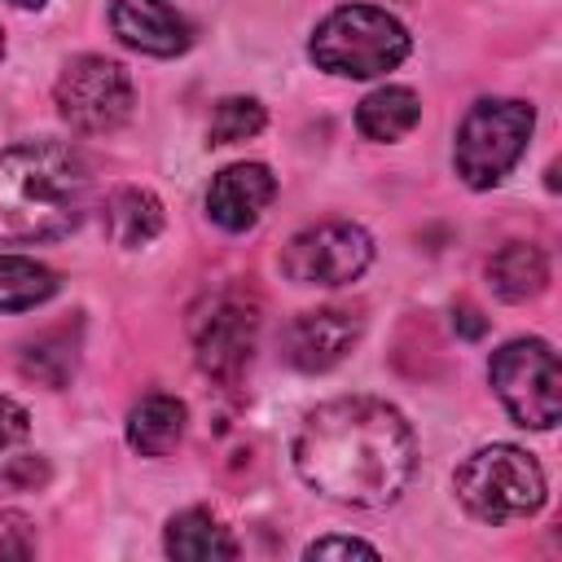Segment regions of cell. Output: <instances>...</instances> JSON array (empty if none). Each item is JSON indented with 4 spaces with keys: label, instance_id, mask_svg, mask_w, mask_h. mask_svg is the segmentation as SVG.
<instances>
[{
    "label": "cell",
    "instance_id": "cell-1",
    "mask_svg": "<svg viewBox=\"0 0 562 562\" xmlns=\"http://www.w3.org/2000/svg\"><path fill=\"white\" fill-rule=\"evenodd\" d=\"M417 448L413 430L386 400L347 395L307 413L294 439V465L307 487L338 505H391L408 474Z\"/></svg>",
    "mask_w": 562,
    "mask_h": 562
},
{
    "label": "cell",
    "instance_id": "cell-2",
    "mask_svg": "<svg viewBox=\"0 0 562 562\" xmlns=\"http://www.w3.org/2000/svg\"><path fill=\"white\" fill-rule=\"evenodd\" d=\"M92 176L79 149L31 140L0 149V246L66 237L88 211Z\"/></svg>",
    "mask_w": 562,
    "mask_h": 562
},
{
    "label": "cell",
    "instance_id": "cell-3",
    "mask_svg": "<svg viewBox=\"0 0 562 562\" xmlns=\"http://www.w3.org/2000/svg\"><path fill=\"white\" fill-rule=\"evenodd\" d=\"M312 61L329 75H347V79H373L395 70L408 57V31L373 4H342L334 9L307 44Z\"/></svg>",
    "mask_w": 562,
    "mask_h": 562
},
{
    "label": "cell",
    "instance_id": "cell-4",
    "mask_svg": "<svg viewBox=\"0 0 562 562\" xmlns=\"http://www.w3.org/2000/svg\"><path fill=\"white\" fill-rule=\"evenodd\" d=\"M457 501L479 522H514L544 505V470L514 443L479 448L457 470Z\"/></svg>",
    "mask_w": 562,
    "mask_h": 562
},
{
    "label": "cell",
    "instance_id": "cell-5",
    "mask_svg": "<svg viewBox=\"0 0 562 562\" xmlns=\"http://www.w3.org/2000/svg\"><path fill=\"white\" fill-rule=\"evenodd\" d=\"M536 114L527 101H479L457 127V176L470 189H492L527 149Z\"/></svg>",
    "mask_w": 562,
    "mask_h": 562
},
{
    "label": "cell",
    "instance_id": "cell-6",
    "mask_svg": "<svg viewBox=\"0 0 562 562\" xmlns=\"http://www.w3.org/2000/svg\"><path fill=\"white\" fill-rule=\"evenodd\" d=\"M492 386L505 404V413L527 430H549L562 417V373L558 356L540 338H514L505 342L492 364Z\"/></svg>",
    "mask_w": 562,
    "mask_h": 562
},
{
    "label": "cell",
    "instance_id": "cell-7",
    "mask_svg": "<svg viewBox=\"0 0 562 562\" xmlns=\"http://www.w3.org/2000/svg\"><path fill=\"white\" fill-rule=\"evenodd\" d=\"M189 334H193V356L198 369L211 373L215 382L233 386L241 378V369L250 364L255 351V334H259V307L246 290H215L206 294L193 316H189Z\"/></svg>",
    "mask_w": 562,
    "mask_h": 562
},
{
    "label": "cell",
    "instance_id": "cell-8",
    "mask_svg": "<svg viewBox=\"0 0 562 562\" xmlns=\"http://www.w3.org/2000/svg\"><path fill=\"white\" fill-rule=\"evenodd\" d=\"M57 110L83 136H105L132 114V79L110 57H75L57 79Z\"/></svg>",
    "mask_w": 562,
    "mask_h": 562
},
{
    "label": "cell",
    "instance_id": "cell-9",
    "mask_svg": "<svg viewBox=\"0 0 562 562\" xmlns=\"http://www.w3.org/2000/svg\"><path fill=\"white\" fill-rule=\"evenodd\" d=\"M369 259H373V241L360 224L325 220L285 241L281 272L294 285H347L369 268Z\"/></svg>",
    "mask_w": 562,
    "mask_h": 562
},
{
    "label": "cell",
    "instance_id": "cell-10",
    "mask_svg": "<svg viewBox=\"0 0 562 562\" xmlns=\"http://www.w3.org/2000/svg\"><path fill=\"white\" fill-rule=\"evenodd\" d=\"M360 334H364V316L356 307H316L290 325L285 356L303 373H325L360 342Z\"/></svg>",
    "mask_w": 562,
    "mask_h": 562
},
{
    "label": "cell",
    "instance_id": "cell-11",
    "mask_svg": "<svg viewBox=\"0 0 562 562\" xmlns=\"http://www.w3.org/2000/svg\"><path fill=\"white\" fill-rule=\"evenodd\" d=\"M272 193H277V180H272V171L263 162H233V167H224L211 180V189H206V215L220 228H228V233H246L268 211Z\"/></svg>",
    "mask_w": 562,
    "mask_h": 562
},
{
    "label": "cell",
    "instance_id": "cell-12",
    "mask_svg": "<svg viewBox=\"0 0 562 562\" xmlns=\"http://www.w3.org/2000/svg\"><path fill=\"white\" fill-rule=\"evenodd\" d=\"M110 26L127 48L149 53V57H176L193 40L189 22L176 13L171 0H114Z\"/></svg>",
    "mask_w": 562,
    "mask_h": 562
},
{
    "label": "cell",
    "instance_id": "cell-13",
    "mask_svg": "<svg viewBox=\"0 0 562 562\" xmlns=\"http://www.w3.org/2000/svg\"><path fill=\"white\" fill-rule=\"evenodd\" d=\"M487 285L505 299V303H522L536 299L549 285V259L540 246L531 241H509L487 259Z\"/></svg>",
    "mask_w": 562,
    "mask_h": 562
},
{
    "label": "cell",
    "instance_id": "cell-14",
    "mask_svg": "<svg viewBox=\"0 0 562 562\" xmlns=\"http://www.w3.org/2000/svg\"><path fill=\"white\" fill-rule=\"evenodd\" d=\"M22 373L31 378V382H40V386H66L70 378H75V369H79V321L70 325H53V329H44V334H35L26 347H22Z\"/></svg>",
    "mask_w": 562,
    "mask_h": 562
},
{
    "label": "cell",
    "instance_id": "cell-15",
    "mask_svg": "<svg viewBox=\"0 0 562 562\" xmlns=\"http://www.w3.org/2000/svg\"><path fill=\"white\" fill-rule=\"evenodd\" d=\"M167 553L184 562H228L237 558V540L211 509H184L167 522Z\"/></svg>",
    "mask_w": 562,
    "mask_h": 562
},
{
    "label": "cell",
    "instance_id": "cell-16",
    "mask_svg": "<svg viewBox=\"0 0 562 562\" xmlns=\"http://www.w3.org/2000/svg\"><path fill=\"white\" fill-rule=\"evenodd\" d=\"M184 435V404L176 395H145L127 413V443L140 457H167Z\"/></svg>",
    "mask_w": 562,
    "mask_h": 562
},
{
    "label": "cell",
    "instance_id": "cell-17",
    "mask_svg": "<svg viewBox=\"0 0 562 562\" xmlns=\"http://www.w3.org/2000/svg\"><path fill=\"white\" fill-rule=\"evenodd\" d=\"M417 119H422V101L413 88H378L356 110V127L369 140H400L417 127Z\"/></svg>",
    "mask_w": 562,
    "mask_h": 562
},
{
    "label": "cell",
    "instance_id": "cell-18",
    "mask_svg": "<svg viewBox=\"0 0 562 562\" xmlns=\"http://www.w3.org/2000/svg\"><path fill=\"white\" fill-rule=\"evenodd\" d=\"M105 228L119 246H145L162 233V202L149 189H119L105 202Z\"/></svg>",
    "mask_w": 562,
    "mask_h": 562
},
{
    "label": "cell",
    "instance_id": "cell-19",
    "mask_svg": "<svg viewBox=\"0 0 562 562\" xmlns=\"http://www.w3.org/2000/svg\"><path fill=\"white\" fill-rule=\"evenodd\" d=\"M57 294V272L26 259V255H0V312H26Z\"/></svg>",
    "mask_w": 562,
    "mask_h": 562
},
{
    "label": "cell",
    "instance_id": "cell-20",
    "mask_svg": "<svg viewBox=\"0 0 562 562\" xmlns=\"http://www.w3.org/2000/svg\"><path fill=\"white\" fill-rule=\"evenodd\" d=\"M263 127V105L255 97H224L211 114V145H237V140H250L255 132Z\"/></svg>",
    "mask_w": 562,
    "mask_h": 562
},
{
    "label": "cell",
    "instance_id": "cell-21",
    "mask_svg": "<svg viewBox=\"0 0 562 562\" xmlns=\"http://www.w3.org/2000/svg\"><path fill=\"white\" fill-rule=\"evenodd\" d=\"M35 553V527L31 518L0 509V558H31Z\"/></svg>",
    "mask_w": 562,
    "mask_h": 562
},
{
    "label": "cell",
    "instance_id": "cell-22",
    "mask_svg": "<svg viewBox=\"0 0 562 562\" xmlns=\"http://www.w3.org/2000/svg\"><path fill=\"white\" fill-rule=\"evenodd\" d=\"M26 435H31V417H26V408H22L18 400L0 395V448L22 443Z\"/></svg>",
    "mask_w": 562,
    "mask_h": 562
},
{
    "label": "cell",
    "instance_id": "cell-23",
    "mask_svg": "<svg viewBox=\"0 0 562 562\" xmlns=\"http://www.w3.org/2000/svg\"><path fill=\"white\" fill-rule=\"evenodd\" d=\"M351 553H360V558H378L373 544L351 540V536H325V540H312V544H307V558H351Z\"/></svg>",
    "mask_w": 562,
    "mask_h": 562
},
{
    "label": "cell",
    "instance_id": "cell-24",
    "mask_svg": "<svg viewBox=\"0 0 562 562\" xmlns=\"http://www.w3.org/2000/svg\"><path fill=\"white\" fill-rule=\"evenodd\" d=\"M4 479H9L13 487H40V483L48 479V465H44V461H35V457H22V461L4 465Z\"/></svg>",
    "mask_w": 562,
    "mask_h": 562
},
{
    "label": "cell",
    "instance_id": "cell-25",
    "mask_svg": "<svg viewBox=\"0 0 562 562\" xmlns=\"http://www.w3.org/2000/svg\"><path fill=\"white\" fill-rule=\"evenodd\" d=\"M452 316H457V329H461L465 338H483V334H487V321L479 316V307H470V303H465V307H457Z\"/></svg>",
    "mask_w": 562,
    "mask_h": 562
},
{
    "label": "cell",
    "instance_id": "cell-26",
    "mask_svg": "<svg viewBox=\"0 0 562 562\" xmlns=\"http://www.w3.org/2000/svg\"><path fill=\"white\" fill-rule=\"evenodd\" d=\"M13 4H18V9H40L44 0H13Z\"/></svg>",
    "mask_w": 562,
    "mask_h": 562
},
{
    "label": "cell",
    "instance_id": "cell-27",
    "mask_svg": "<svg viewBox=\"0 0 562 562\" xmlns=\"http://www.w3.org/2000/svg\"><path fill=\"white\" fill-rule=\"evenodd\" d=\"M0 57H4V35H0Z\"/></svg>",
    "mask_w": 562,
    "mask_h": 562
}]
</instances>
